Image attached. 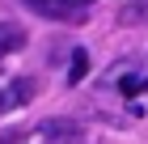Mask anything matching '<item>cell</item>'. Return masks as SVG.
<instances>
[{
  "label": "cell",
  "instance_id": "cell-2",
  "mask_svg": "<svg viewBox=\"0 0 148 144\" xmlns=\"http://www.w3.org/2000/svg\"><path fill=\"white\" fill-rule=\"evenodd\" d=\"M30 98H34V85H30V81H4V85H0V114L25 106Z\"/></svg>",
  "mask_w": 148,
  "mask_h": 144
},
{
  "label": "cell",
  "instance_id": "cell-1",
  "mask_svg": "<svg viewBox=\"0 0 148 144\" xmlns=\"http://www.w3.org/2000/svg\"><path fill=\"white\" fill-rule=\"evenodd\" d=\"M30 9L51 17V21H85L89 0H30Z\"/></svg>",
  "mask_w": 148,
  "mask_h": 144
},
{
  "label": "cell",
  "instance_id": "cell-3",
  "mask_svg": "<svg viewBox=\"0 0 148 144\" xmlns=\"http://www.w3.org/2000/svg\"><path fill=\"white\" fill-rule=\"evenodd\" d=\"M25 47V34L17 25H0V55H9V51H21Z\"/></svg>",
  "mask_w": 148,
  "mask_h": 144
},
{
  "label": "cell",
  "instance_id": "cell-5",
  "mask_svg": "<svg viewBox=\"0 0 148 144\" xmlns=\"http://www.w3.org/2000/svg\"><path fill=\"white\" fill-rule=\"evenodd\" d=\"M119 89H123L127 98H136L140 89H144V81H140V76H127V81H123V85H119Z\"/></svg>",
  "mask_w": 148,
  "mask_h": 144
},
{
  "label": "cell",
  "instance_id": "cell-4",
  "mask_svg": "<svg viewBox=\"0 0 148 144\" xmlns=\"http://www.w3.org/2000/svg\"><path fill=\"white\" fill-rule=\"evenodd\" d=\"M85 76H89V55H85V51H72V59H68V85H80Z\"/></svg>",
  "mask_w": 148,
  "mask_h": 144
}]
</instances>
